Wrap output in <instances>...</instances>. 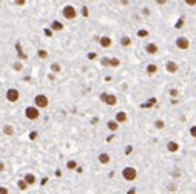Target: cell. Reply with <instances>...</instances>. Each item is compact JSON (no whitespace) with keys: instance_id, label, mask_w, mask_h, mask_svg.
Returning a JSON list of instances; mask_svg holds the SVG:
<instances>
[{"instance_id":"cell-5","label":"cell","mask_w":196,"mask_h":194,"mask_svg":"<svg viewBox=\"0 0 196 194\" xmlns=\"http://www.w3.org/2000/svg\"><path fill=\"white\" fill-rule=\"evenodd\" d=\"M100 100H102L104 103H107L108 106H114L116 103H118V97H116L114 94H108V93L100 94Z\"/></svg>"},{"instance_id":"cell-19","label":"cell","mask_w":196,"mask_h":194,"mask_svg":"<svg viewBox=\"0 0 196 194\" xmlns=\"http://www.w3.org/2000/svg\"><path fill=\"white\" fill-rule=\"evenodd\" d=\"M120 45H122V46H130V45H131V39L128 36H124L122 39H120Z\"/></svg>"},{"instance_id":"cell-24","label":"cell","mask_w":196,"mask_h":194,"mask_svg":"<svg viewBox=\"0 0 196 194\" xmlns=\"http://www.w3.org/2000/svg\"><path fill=\"white\" fill-rule=\"evenodd\" d=\"M154 126H156L157 129H162V128H164V126H165V123H164V120H156V122H154Z\"/></svg>"},{"instance_id":"cell-36","label":"cell","mask_w":196,"mask_h":194,"mask_svg":"<svg viewBox=\"0 0 196 194\" xmlns=\"http://www.w3.org/2000/svg\"><path fill=\"white\" fill-rule=\"evenodd\" d=\"M3 170H5V163H3L2 160H0V173H2Z\"/></svg>"},{"instance_id":"cell-16","label":"cell","mask_w":196,"mask_h":194,"mask_svg":"<svg viewBox=\"0 0 196 194\" xmlns=\"http://www.w3.org/2000/svg\"><path fill=\"white\" fill-rule=\"evenodd\" d=\"M156 73H157V65H154V63H150L148 66H147V74L153 75V74H156Z\"/></svg>"},{"instance_id":"cell-18","label":"cell","mask_w":196,"mask_h":194,"mask_svg":"<svg viewBox=\"0 0 196 194\" xmlns=\"http://www.w3.org/2000/svg\"><path fill=\"white\" fill-rule=\"evenodd\" d=\"M51 29H52V31H62V29H63V25L60 23V22L54 20V22L51 23Z\"/></svg>"},{"instance_id":"cell-35","label":"cell","mask_w":196,"mask_h":194,"mask_svg":"<svg viewBox=\"0 0 196 194\" xmlns=\"http://www.w3.org/2000/svg\"><path fill=\"white\" fill-rule=\"evenodd\" d=\"M37 137V132H31V134H29V139H33V140H34Z\"/></svg>"},{"instance_id":"cell-2","label":"cell","mask_w":196,"mask_h":194,"mask_svg":"<svg viewBox=\"0 0 196 194\" xmlns=\"http://www.w3.org/2000/svg\"><path fill=\"white\" fill-rule=\"evenodd\" d=\"M39 116H40V111H39V108H37L36 105L34 106H26L25 108V117L28 120H37Z\"/></svg>"},{"instance_id":"cell-7","label":"cell","mask_w":196,"mask_h":194,"mask_svg":"<svg viewBox=\"0 0 196 194\" xmlns=\"http://www.w3.org/2000/svg\"><path fill=\"white\" fill-rule=\"evenodd\" d=\"M175 43H176V48L182 49V51L190 48V40H188L187 37H178V39L175 40Z\"/></svg>"},{"instance_id":"cell-9","label":"cell","mask_w":196,"mask_h":194,"mask_svg":"<svg viewBox=\"0 0 196 194\" xmlns=\"http://www.w3.org/2000/svg\"><path fill=\"white\" fill-rule=\"evenodd\" d=\"M157 51H159V48H157V45L153 43V42H150V43L145 45V52H147V54L154 56V54H157Z\"/></svg>"},{"instance_id":"cell-32","label":"cell","mask_w":196,"mask_h":194,"mask_svg":"<svg viewBox=\"0 0 196 194\" xmlns=\"http://www.w3.org/2000/svg\"><path fill=\"white\" fill-rule=\"evenodd\" d=\"M22 68H23L22 66V63H14V70L16 71H22Z\"/></svg>"},{"instance_id":"cell-3","label":"cell","mask_w":196,"mask_h":194,"mask_svg":"<svg viewBox=\"0 0 196 194\" xmlns=\"http://www.w3.org/2000/svg\"><path fill=\"white\" fill-rule=\"evenodd\" d=\"M62 14H63V17H65L66 20H74V19L77 17V11H76V8H74V6H71V5L63 6Z\"/></svg>"},{"instance_id":"cell-37","label":"cell","mask_w":196,"mask_h":194,"mask_svg":"<svg viewBox=\"0 0 196 194\" xmlns=\"http://www.w3.org/2000/svg\"><path fill=\"white\" fill-rule=\"evenodd\" d=\"M130 153H131V148H130V146H128V148H127V150H125V154H130Z\"/></svg>"},{"instance_id":"cell-21","label":"cell","mask_w":196,"mask_h":194,"mask_svg":"<svg viewBox=\"0 0 196 194\" xmlns=\"http://www.w3.org/2000/svg\"><path fill=\"white\" fill-rule=\"evenodd\" d=\"M119 65H120V60L118 59V57H111L110 59V66L116 68V66H119Z\"/></svg>"},{"instance_id":"cell-26","label":"cell","mask_w":196,"mask_h":194,"mask_svg":"<svg viewBox=\"0 0 196 194\" xmlns=\"http://www.w3.org/2000/svg\"><path fill=\"white\" fill-rule=\"evenodd\" d=\"M190 136L193 139H196V125H193V126L190 128Z\"/></svg>"},{"instance_id":"cell-11","label":"cell","mask_w":196,"mask_h":194,"mask_svg":"<svg viewBox=\"0 0 196 194\" xmlns=\"http://www.w3.org/2000/svg\"><path fill=\"white\" fill-rule=\"evenodd\" d=\"M167 151L168 153H176V151H179V143L175 142V140H170V142L167 143Z\"/></svg>"},{"instance_id":"cell-25","label":"cell","mask_w":196,"mask_h":194,"mask_svg":"<svg viewBox=\"0 0 196 194\" xmlns=\"http://www.w3.org/2000/svg\"><path fill=\"white\" fill-rule=\"evenodd\" d=\"M51 71H52V73H59V71H60V65L59 63H52L51 65Z\"/></svg>"},{"instance_id":"cell-29","label":"cell","mask_w":196,"mask_h":194,"mask_svg":"<svg viewBox=\"0 0 196 194\" xmlns=\"http://www.w3.org/2000/svg\"><path fill=\"white\" fill-rule=\"evenodd\" d=\"M14 3H16L17 6H23L26 3V0H14Z\"/></svg>"},{"instance_id":"cell-17","label":"cell","mask_w":196,"mask_h":194,"mask_svg":"<svg viewBox=\"0 0 196 194\" xmlns=\"http://www.w3.org/2000/svg\"><path fill=\"white\" fill-rule=\"evenodd\" d=\"M3 134L13 136L14 134V126H13V125H5V126H3Z\"/></svg>"},{"instance_id":"cell-20","label":"cell","mask_w":196,"mask_h":194,"mask_svg":"<svg viewBox=\"0 0 196 194\" xmlns=\"http://www.w3.org/2000/svg\"><path fill=\"white\" fill-rule=\"evenodd\" d=\"M17 186H19V188L22 189V191H25V189L28 188L29 185H28V183H26V182H25V179H22V180H19V182H17Z\"/></svg>"},{"instance_id":"cell-28","label":"cell","mask_w":196,"mask_h":194,"mask_svg":"<svg viewBox=\"0 0 196 194\" xmlns=\"http://www.w3.org/2000/svg\"><path fill=\"white\" fill-rule=\"evenodd\" d=\"M185 2V5L188 6H196V0H184Z\"/></svg>"},{"instance_id":"cell-6","label":"cell","mask_w":196,"mask_h":194,"mask_svg":"<svg viewBox=\"0 0 196 194\" xmlns=\"http://www.w3.org/2000/svg\"><path fill=\"white\" fill-rule=\"evenodd\" d=\"M19 99H20V93H19V89L16 88H9L6 91V100L11 102V103H14V102H17Z\"/></svg>"},{"instance_id":"cell-13","label":"cell","mask_w":196,"mask_h":194,"mask_svg":"<svg viewBox=\"0 0 196 194\" xmlns=\"http://www.w3.org/2000/svg\"><path fill=\"white\" fill-rule=\"evenodd\" d=\"M107 128L110 129L111 132H116V131L119 129V122L116 120V119H114V120H110V122L107 123Z\"/></svg>"},{"instance_id":"cell-1","label":"cell","mask_w":196,"mask_h":194,"mask_svg":"<svg viewBox=\"0 0 196 194\" xmlns=\"http://www.w3.org/2000/svg\"><path fill=\"white\" fill-rule=\"evenodd\" d=\"M122 177L125 179L127 182H133L134 179L138 177L136 168H133V166H125V168L122 170Z\"/></svg>"},{"instance_id":"cell-4","label":"cell","mask_w":196,"mask_h":194,"mask_svg":"<svg viewBox=\"0 0 196 194\" xmlns=\"http://www.w3.org/2000/svg\"><path fill=\"white\" fill-rule=\"evenodd\" d=\"M48 103H50V100H48V97L45 96V94H37V96L34 97V105H36L39 109L47 108Z\"/></svg>"},{"instance_id":"cell-23","label":"cell","mask_w":196,"mask_h":194,"mask_svg":"<svg viewBox=\"0 0 196 194\" xmlns=\"http://www.w3.org/2000/svg\"><path fill=\"white\" fill-rule=\"evenodd\" d=\"M37 56H39L40 59H47V57H48V51H45V49H39V51H37Z\"/></svg>"},{"instance_id":"cell-30","label":"cell","mask_w":196,"mask_h":194,"mask_svg":"<svg viewBox=\"0 0 196 194\" xmlns=\"http://www.w3.org/2000/svg\"><path fill=\"white\" fill-rule=\"evenodd\" d=\"M138 36H139V37H147V36H148V32H147L145 29H142V31L138 32Z\"/></svg>"},{"instance_id":"cell-14","label":"cell","mask_w":196,"mask_h":194,"mask_svg":"<svg viewBox=\"0 0 196 194\" xmlns=\"http://www.w3.org/2000/svg\"><path fill=\"white\" fill-rule=\"evenodd\" d=\"M23 179H25V182H26V183H28L29 186H31V185H34V183H36V180H37V179H36V176H34V174H33V173H28V174H25V176H23Z\"/></svg>"},{"instance_id":"cell-27","label":"cell","mask_w":196,"mask_h":194,"mask_svg":"<svg viewBox=\"0 0 196 194\" xmlns=\"http://www.w3.org/2000/svg\"><path fill=\"white\" fill-rule=\"evenodd\" d=\"M102 65H104V66H110V57H104V59H102Z\"/></svg>"},{"instance_id":"cell-33","label":"cell","mask_w":196,"mask_h":194,"mask_svg":"<svg viewBox=\"0 0 196 194\" xmlns=\"http://www.w3.org/2000/svg\"><path fill=\"white\" fill-rule=\"evenodd\" d=\"M0 194H8V189L5 186H0Z\"/></svg>"},{"instance_id":"cell-34","label":"cell","mask_w":196,"mask_h":194,"mask_svg":"<svg viewBox=\"0 0 196 194\" xmlns=\"http://www.w3.org/2000/svg\"><path fill=\"white\" fill-rule=\"evenodd\" d=\"M156 3H157V5H165L167 0H156Z\"/></svg>"},{"instance_id":"cell-12","label":"cell","mask_w":196,"mask_h":194,"mask_svg":"<svg viewBox=\"0 0 196 194\" xmlns=\"http://www.w3.org/2000/svg\"><path fill=\"white\" fill-rule=\"evenodd\" d=\"M114 119L118 120L119 123H125V122L128 120V116H127V113L119 111V113H116V117H114Z\"/></svg>"},{"instance_id":"cell-8","label":"cell","mask_w":196,"mask_h":194,"mask_svg":"<svg viewBox=\"0 0 196 194\" xmlns=\"http://www.w3.org/2000/svg\"><path fill=\"white\" fill-rule=\"evenodd\" d=\"M165 70H167L170 74H176V73L179 71V66L176 65V62H173V60H168V62L165 63Z\"/></svg>"},{"instance_id":"cell-10","label":"cell","mask_w":196,"mask_h":194,"mask_svg":"<svg viewBox=\"0 0 196 194\" xmlns=\"http://www.w3.org/2000/svg\"><path fill=\"white\" fill-rule=\"evenodd\" d=\"M111 43H113V40H111L108 36H102V37L99 39V45H100L102 48H110Z\"/></svg>"},{"instance_id":"cell-22","label":"cell","mask_w":196,"mask_h":194,"mask_svg":"<svg viewBox=\"0 0 196 194\" xmlns=\"http://www.w3.org/2000/svg\"><path fill=\"white\" fill-rule=\"evenodd\" d=\"M66 168L68 170H76L77 168V162L76 160H68L66 162Z\"/></svg>"},{"instance_id":"cell-31","label":"cell","mask_w":196,"mask_h":194,"mask_svg":"<svg viewBox=\"0 0 196 194\" xmlns=\"http://www.w3.org/2000/svg\"><path fill=\"white\" fill-rule=\"evenodd\" d=\"M82 16H84V17H88V8H86V6L82 8Z\"/></svg>"},{"instance_id":"cell-15","label":"cell","mask_w":196,"mask_h":194,"mask_svg":"<svg viewBox=\"0 0 196 194\" xmlns=\"http://www.w3.org/2000/svg\"><path fill=\"white\" fill-rule=\"evenodd\" d=\"M97 160L102 163V165H107V163H110V156H108L107 153H100L99 157H97Z\"/></svg>"},{"instance_id":"cell-38","label":"cell","mask_w":196,"mask_h":194,"mask_svg":"<svg viewBox=\"0 0 196 194\" xmlns=\"http://www.w3.org/2000/svg\"><path fill=\"white\" fill-rule=\"evenodd\" d=\"M88 2H93V0H88Z\"/></svg>"}]
</instances>
